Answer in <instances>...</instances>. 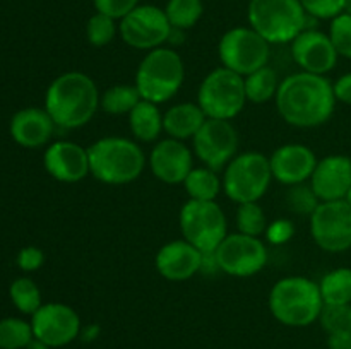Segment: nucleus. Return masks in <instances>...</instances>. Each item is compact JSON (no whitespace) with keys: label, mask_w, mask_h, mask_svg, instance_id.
I'll list each match as a JSON object with an SVG mask.
<instances>
[{"label":"nucleus","mask_w":351,"mask_h":349,"mask_svg":"<svg viewBox=\"0 0 351 349\" xmlns=\"http://www.w3.org/2000/svg\"><path fill=\"white\" fill-rule=\"evenodd\" d=\"M274 99L281 118L300 129L324 125L338 103L332 82L326 75L304 70L283 79Z\"/></svg>","instance_id":"f257e3e1"},{"label":"nucleus","mask_w":351,"mask_h":349,"mask_svg":"<svg viewBox=\"0 0 351 349\" xmlns=\"http://www.w3.org/2000/svg\"><path fill=\"white\" fill-rule=\"evenodd\" d=\"M99 108V91L84 72H65L51 81L45 94V109L55 125L79 129L91 122Z\"/></svg>","instance_id":"f03ea898"},{"label":"nucleus","mask_w":351,"mask_h":349,"mask_svg":"<svg viewBox=\"0 0 351 349\" xmlns=\"http://www.w3.org/2000/svg\"><path fill=\"white\" fill-rule=\"evenodd\" d=\"M324 308L319 283L304 276L278 281L269 293L271 315L287 327H308L319 320Z\"/></svg>","instance_id":"7ed1b4c3"},{"label":"nucleus","mask_w":351,"mask_h":349,"mask_svg":"<svg viewBox=\"0 0 351 349\" xmlns=\"http://www.w3.org/2000/svg\"><path fill=\"white\" fill-rule=\"evenodd\" d=\"M91 174L106 185H127L137 180L146 166V156L134 140L103 137L88 147Z\"/></svg>","instance_id":"20e7f679"},{"label":"nucleus","mask_w":351,"mask_h":349,"mask_svg":"<svg viewBox=\"0 0 351 349\" xmlns=\"http://www.w3.org/2000/svg\"><path fill=\"white\" fill-rule=\"evenodd\" d=\"M247 17L269 44L291 43L311 19L300 0H250Z\"/></svg>","instance_id":"39448f33"},{"label":"nucleus","mask_w":351,"mask_h":349,"mask_svg":"<svg viewBox=\"0 0 351 349\" xmlns=\"http://www.w3.org/2000/svg\"><path fill=\"white\" fill-rule=\"evenodd\" d=\"M185 79L184 60L173 48L160 47L147 51L136 70L134 86L146 101L167 103L182 88Z\"/></svg>","instance_id":"423d86ee"},{"label":"nucleus","mask_w":351,"mask_h":349,"mask_svg":"<svg viewBox=\"0 0 351 349\" xmlns=\"http://www.w3.org/2000/svg\"><path fill=\"white\" fill-rule=\"evenodd\" d=\"M273 180L269 157L264 154L249 151L239 154L226 164L223 174V190L226 197L237 204L259 202L269 188Z\"/></svg>","instance_id":"0eeeda50"},{"label":"nucleus","mask_w":351,"mask_h":349,"mask_svg":"<svg viewBox=\"0 0 351 349\" xmlns=\"http://www.w3.org/2000/svg\"><path fill=\"white\" fill-rule=\"evenodd\" d=\"M245 81L226 67L209 72L197 91V105L208 118L232 120L245 108Z\"/></svg>","instance_id":"6e6552de"},{"label":"nucleus","mask_w":351,"mask_h":349,"mask_svg":"<svg viewBox=\"0 0 351 349\" xmlns=\"http://www.w3.org/2000/svg\"><path fill=\"white\" fill-rule=\"evenodd\" d=\"M178 224L191 245L202 253H213L228 235V222L216 201H192L189 198L180 209Z\"/></svg>","instance_id":"1a4fd4ad"},{"label":"nucleus","mask_w":351,"mask_h":349,"mask_svg":"<svg viewBox=\"0 0 351 349\" xmlns=\"http://www.w3.org/2000/svg\"><path fill=\"white\" fill-rule=\"evenodd\" d=\"M218 55L223 67L245 77L266 67L271 57V44L250 26H239L223 34Z\"/></svg>","instance_id":"9d476101"},{"label":"nucleus","mask_w":351,"mask_h":349,"mask_svg":"<svg viewBox=\"0 0 351 349\" xmlns=\"http://www.w3.org/2000/svg\"><path fill=\"white\" fill-rule=\"evenodd\" d=\"M171 24L165 9L151 3L137 5L120 19L119 33L123 43L136 50H154L170 40Z\"/></svg>","instance_id":"9b49d317"},{"label":"nucleus","mask_w":351,"mask_h":349,"mask_svg":"<svg viewBox=\"0 0 351 349\" xmlns=\"http://www.w3.org/2000/svg\"><path fill=\"white\" fill-rule=\"evenodd\" d=\"M215 257L221 272L233 277H250L266 267L269 255L263 240L237 231L226 235Z\"/></svg>","instance_id":"f8f14e48"},{"label":"nucleus","mask_w":351,"mask_h":349,"mask_svg":"<svg viewBox=\"0 0 351 349\" xmlns=\"http://www.w3.org/2000/svg\"><path fill=\"white\" fill-rule=\"evenodd\" d=\"M311 235L315 245L329 253L351 248V205L346 201L321 202L311 216Z\"/></svg>","instance_id":"ddd939ff"},{"label":"nucleus","mask_w":351,"mask_h":349,"mask_svg":"<svg viewBox=\"0 0 351 349\" xmlns=\"http://www.w3.org/2000/svg\"><path fill=\"white\" fill-rule=\"evenodd\" d=\"M194 153L204 166L219 171L235 157L239 149V133L230 120L206 118L192 137Z\"/></svg>","instance_id":"4468645a"},{"label":"nucleus","mask_w":351,"mask_h":349,"mask_svg":"<svg viewBox=\"0 0 351 349\" xmlns=\"http://www.w3.org/2000/svg\"><path fill=\"white\" fill-rule=\"evenodd\" d=\"M34 337L50 348H64L81 335V317L72 307L64 303L41 305L31 315Z\"/></svg>","instance_id":"2eb2a0df"},{"label":"nucleus","mask_w":351,"mask_h":349,"mask_svg":"<svg viewBox=\"0 0 351 349\" xmlns=\"http://www.w3.org/2000/svg\"><path fill=\"white\" fill-rule=\"evenodd\" d=\"M291 57L304 72L326 75L338 65V51L328 33L304 29L291 41Z\"/></svg>","instance_id":"dca6fc26"},{"label":"nucleus","mask_w":351,"mask_h":349,"mask_svg":"<svg viewBox=\"0 0 351 349\" xmlns=\"http://www.w3.org/2000/svg\"><path fill=\"white\" fill-rule=\"evenodd\" d=\"M45 170L62 183H77L91 174L88 149L72 140H57L50 144L43 156Z\"/></svg>","instance_id":"f3484780"},{"label":"nucleus","mask_w":351,"mask_h":349,"mask_svg":"<svg viewBox=\"0 0 351 349\" xmlns=\"http://www.w3.org/2000/svg\"><path fill=\"white\" fill-rule=\"evenodd\" d=\"M308 183L321 202L345 201L351 188V157L329 154L319 159Z\"/></svg>","instance_id":"a211bd4d"},{"label":"nucleus","mask_w":351,"mask_h":349,"mask_svg":"<svg viewBox=\"0 0 351 349\" xmlns=\"http://www.w3.org/2000/svg\"><path fill=\"white\" fill-rule=\"evenodd\" d=\"M149 168L151 173L163 183H184L194 168L192 151L182 140L167 137L151 149Z\"/></svg>","instance_id":"6ab92c4d"},{"label":"nucleus","mask_w":351,"mask_h":349,"mask_svg":"<svg viewBox=\"0 0 351 349\" xmlns=\"http://www.w3.org/2000/svg\"><path fill=\"white\" fill-rule=\"evenodd\" d=\"M317 161L314 151L305 144H285L269 157L273 178L287 187L311 180Z\"/></svg>","instance_id":"aec40b11"},{"label":"nucleus","mask_w":351,"mask_h":349,"mask_svg":"<svg viewBox=\"0 0 351 349\" xmlns=\"http://www.w3.org/2000/svg\"><path fill=\"white\" fill-rule=\"evenodd\" d=\"M204 253L187 240H173L161 246L154 259L158 274L173 283L187 281L201 272Z\"/></svg>","instance_id":"412c9836"},{"label":"nucleus","mask_w":351,"mask_h":349,"mask_svg":"<svg viewBox=\"0 0 351 349\" xmlns=\"http://www.w3.org/2000/svg\"><path fill=\"white\" fill-rule=\"evenodd\" d=\"M55 127L57 125L47 109L24 108L10 120V135L19 146L36 149L51 139Z\"/></svg>","instance_id":"4be33fe9"},{"label":"nucleus","mask_w":351,"mask_h":349,"mask_svg":"<svg viewBox=\"0 0 351 349\" xmlns=\"http://www.w3.org/2000/svg\"><path fill=\"white\" fill-rule=\"evenodd\" d=\"M206 118L197 103H178L163 113V130L171 139H192Z\"/></svg>","instance_id":"5701e85b"},{"label":"nucleus","mask_w":351,"mask_h":349,"mask_svg":"<svg viewBox=\"0 0 351 349\" xmlns=\"http://www.w3.org/2000/svg\"><path fill=\"white\" fill-rule=\"evenodd\" d=\"M130 132L143 142H153L163 132V113L160 105L141 99L129 113Z\"/></svg>","instance_id":"b1692460"},{"label":"nucleus","mask_w":351,"mask_h":349,"mask_svg":"<svg viewBox=\"0 0 351 349\" xmlns=\"http://www.w3.org/2000/svg\"><path fill=\"white\" fill-rule=\"evenodd\" d=\"M184 187L192 201H216L223 188V181L211 168H192L184 180Z\"/></svg>","instance_id":"393cba45"},{"label":"nucleus","mask_w":351,"mask_h":349,"mask_svg":"<svg viewBox=\"0 0 351 349\" xmlns=\"http://www.w3.org/2000/svg\"><path fill=\"white\" fill-rule=\"evenodd\" d=\"M324 305H351V267H338L319 283Z\"/></svg>","instance_id":"a878e982"},{"label":"nucleus","mask_w":351,"mask_h":349,"mask_svg":"<svg viewBox=\"0 0 351 349\" xmlns=\"http://www.w3.org/2000/svg\"><path fill=\"white\" fill-rule=\"evenodd\" d=\"M243 81H245L247 101L256 103V105H263V103H267L269 99L276 98L280 82H278L276 72H274L269 65L252 72V74L245 75Z\"/></svg>","instance_id":"bb28decb"},{"label":"nucleus","mask_w":351,"mask_h":349,"mask_svg":"<svg viewBox=\"0 0 351 349\" xmlns=\"http://www.w3.org/2000/svg\"><path fill=\"white\" fill-rule=\"evenodd\" d=\"M141 99L136 86L115 84L99 94V108L110 115H129Z\"/></svg>","instance_id":"cd10ccee"},{"label":"nucleus","mask_w":351,"mask_h":349,"mask_svg":"<svg viewBox=\"0 0 351 349\" xmlns=\"http://www.w3.org/2000/svg\"><path fill=\"white\" fill-rule=\"evenodd\" d=\"M165 14L173 29L187 31L201 21L204 3L202 0H168Z\"/></svg>","instance_id":"c85d7f7f"},{"label":"nucleus","mask_w":351,"mask_h":349,"mask_svg":"<svg viewBox=\"0 0 351 349\" xmlns=\"http://www.w3.org/2000/svg\"><path fill=\"white\" fill-rule=\"evenodd\" d=\"M33 339L31 322L14 317L0 320V349H26Z\"/></svg>","instance_id":"c756f323"},{"label":"nucleus","mask_w":351,"mask_h":349,"mask_svg":"<svg viewBox=\"0 0 351 349\" xmlns=\"http://www.w3.org/2000/svg\"><path fill=\"white\" fill-rule=\"evenodd\" d=\"M9 293L14 307L24 315H33L43 305L41 303L40 287L29 277H19V279L14 281L10 284Z\"/></svg>","instance_id":"7c9ffc66"},{"label":"nucleus","mask_w":351,"mask_h":349,"mask_svg":"<svg viewBox=\"0 0 351 349\" xmlns=\"http://www.w3.org/2000/svg\"><path fill=\"white\" fill-rule=\"evenodd\" d=\"M237 228H239V233L259 238L267 229V219L266 214H264V209L257 202L239 204V209H237Z\"/></svg>","instance_id":"2f4dec72"},{"label":"nucleus","mask_w":351,"mask_h":349,"mask_svg":"<svg viewBox=\"0 0 351 349\" xmlns=\"http://www.w3.org/2000/svg\"><path fill=\"white\" fill-rule=\"evenodd\" d=\"M117 19L106 16V14L95 12L86 23V38H88L89 44L96 48L106 47L108 43H112L113 38H115L117 31Z\"/></svg>","instance_id":"473e14b6"},{"label":"nucleus","mask_w":351,"mask_h":349,"mask_svg":"<svg viewBox=\"0 0 351 349\" xmlns=\"http://www.w3.org/2000/svg\"><path fill=\"white\" fill-rule=\"evenodd\" d=\"M285 201H287L288 209H290L291 212H295V214L308 216V218H311L312 212L317 209V205L321 204L317 195H315L314 190H312L311 183H298V185H291V187H288Z\"/></svg>","instance_id":"72a5a7b5"},{"label":"nucleus","mask_w":351,"mask_h":349,"mask_svg":"<svg viewBox=\"0 0 351 349\" xmlns=\"http://www.w3.org/2000/svg\"><path fill=\"white\" fill-rule=\"evenodd\" d=\"M319 322L326 334H351V305H324Z\"/></svg>","instance_id":"f704fd0d"},{"label":"nucleus","mask_w":351,"mask_h":349,"mask_svg":"<svg viewBox=\"0 0 351 349\" xmlns=\"http://www.w3.org/2000/svg\"><path fill=\"white\" fill-rule=\"evenodd\" d=\"M328 34L339 57L351 60V14L341 12L331 19Z\"/></svg>","instance_id":"c9c22d12"},{"label":"nucleus","mask_w":351,"mask_h":349,"mask_svg":"<svg viewBox=\"0 0 351 349\" xmlns=\"http://www.w3.org/2000/svg\"><path fill=\"white\" fill-rule=\"evenodd\" d=\"M305 12L314 19H335L345 12L346 0H300Z\"/></svg>","instance_id":"e433bc0d"},{"label":"nucleus","mask_w":351,"mask_h":349,"mask_svg":"<svg viewBox=\"0 0 351 349\" xmlns=\"http://www.w3.org/2000/svg\"><path fill=\"white\" fill-rule=\"evenodd\" d=\"M96 12L106 14L113 19H122L139 5V0H93Z\"/></svg>","instance_id":"4c0bfd02"},{"label":"nucleus","mask_w":351,"mask_h":349,"mask_svg":"<svg viewBox=\"0 0 351 349\" xmlns=\"http://www.w3.org/2000/svg\"><path fill=\"white\" fill-rule=\"evenodd\" d=\"M45 262V253L36 246H24L17 255V266L26 272L38 270Z\"/></svg>","instance_id":"58836bf2"},{"label":"nucleus","mask_w":351,"mask_h":349,"mask_svg":"<svg viewBox=\"0 0 351 349\" xmlns=\"http://www.w3.org/2000/svg\"><path fill=\"white\" fill-rule=\"evenodd\" d=\"M266 235L269 238V242L273 245H281V243L288 242L293 235V224L287 219H280V221H274L273 224L267 226Z\"/></svg>","instance_id":"ea45409f"},{"label":"nucleus","mask_w":351,"mask_h":349,"mask_svg":"<svg viewBox=\"0 0 351 349\" xmlns=\"http://www.w3.org/2000/svg\"><path fill=\"white\" fill-rule=\"evenodd\" d=\"M332 88H335V96L338 103L351 106V72H346L341 77L336 79V82H332Z\"/></svg>","instance_id":"a19ab883"},{"label":"nucleus","mask_w":351,"mask_h":349,"mask_svg":"<svg viewBox=\"0 0 351 349\" xmlns=\"http://www.w3.org/2000/svg\"><path fill=\"white\" fill-rule=\"evenodd\" d=\"M328 349H351V334H328Z\"/></svg>","instance_id":"79ce46f5"},{"label":"nucleus","mask_w":351,"mask_h":349,"mask_svg":"<svg viewBox=\"0 0 351 349\" xmlns=\"http://www.w3.org/2000/svg\"><path fill=\"white\" fill-rule=\"evenodd\" d=\"M98 332H99L98 325H89V327L82 328V331H81V337L84 339V341H93V339H96Z\"/></svg>","instance_id":"37998d69"},{"label":"nucleus","mask_w":351,"mask_h":349,"mask_svg":"<svg viewBox=\"0 0 351 349\" xmlns=\"http://www.w3.org/2000/svg\"><path fill=\"white\" fill-rule=\"evenodd\" d=\"M26 349H51V348H50V346L45 344V342H41L40 339L34 337L33 341H31L29 344H27V348H26Z\"/></svg>","instance_id":"c03bdc74"},{"label":"nucleus","mask_w":351,"mask_h":349,"mask_svg":"<svg viewBox=\"0 0 351 349\" xmlns=\"http://www.w3.org/2000/svg\"><path fill=\"white\" fill-rule=\"evenodd\" d=\"M345 12L351 14V0H346V7H345Z\"/></svg>","instance_id":"a18cd8bd"},{"label":"nucleus","mask_w":351,"mask_h":349,"mask_svg":"<svg viewBox=\"0 0 351 349\" xmlns=\"http://www.w3.org/2000/svg\"><path fill=\"white\" fill-rule=\"evenodd\" d=\"M346 202H348V204L351 205V188H350V192H348V195H346V198H345Z\"/></svg>","instance_id":"49530a36"}]
</instances>
